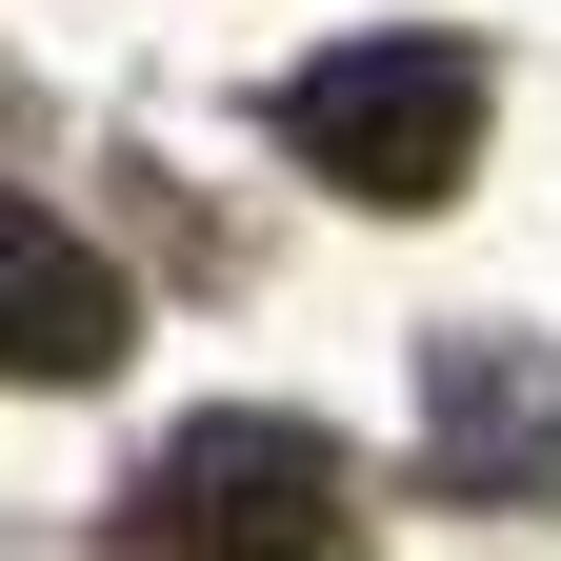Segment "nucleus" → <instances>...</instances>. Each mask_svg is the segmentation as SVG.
Segmentation results:
<instances>
[{
	"mask_svg": "<svg viewBox=\"0 0 561 561\" xmlns=\"http://www.w3.org/2000/svg\"><path fill=\"white\" fill-rule=\"evenodd\" d=\"M121 362V261L41 201H0V381H101Z\"/></svg>",
	"mask_w": 561,
	"mask_h": 561,
	"instance_id": "20e7f679",
	"label": "nucleus"
},
{
	"mask_svg": "<svg viewBox=\"0 0 561 561\" xmlns=\"http://www.w3.org/2000/svg\"><path fill=\"white\" fill-rule=\"evenodd\" d=\"M341 541V461L301 421H181L140 481V561H321Z\"/></svg>",
	"mask_w": 561,
	"mask_h": 561,
	"instance_id": "f03ea898",
	"label": "nucleus"
},
{
	"mask_svg": "<svg viewBox=\"0 0 561 561\" xmlns=\"http://www.w3.org/2000/svg\"><path fill=\"white\" fill-rule=\"evenodd\" d=\"M280 140L341 181V201H442L481 161V60L461 41H321L280 81Z\"/></svg>",
	"mask_w": 561,
	"mask_h": 561,
	"instance_id": "f257e3e1",
	"label": "nucleus"
},
{
	"mask_svg": "<svg viewBox=\"0 0 561 561\" xmlns=\"http://www.w3.org/2000/svg\"><path fill=\"white\" fill-rule=\"evenodd\" d=\"M421 442H442V481H481V502H541L561 481V362L541 341H442V362H421Z\"/></svg>",
	"mask_w": 561,
	"mask_h": 561,
	"instance_id": "7ed1b4c3",
	"label": "nucleus"
}]
</instances>
